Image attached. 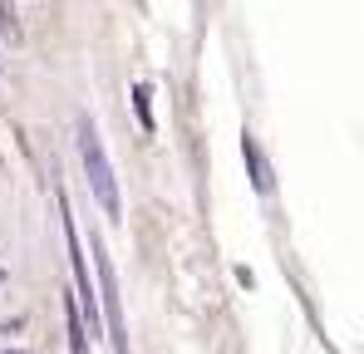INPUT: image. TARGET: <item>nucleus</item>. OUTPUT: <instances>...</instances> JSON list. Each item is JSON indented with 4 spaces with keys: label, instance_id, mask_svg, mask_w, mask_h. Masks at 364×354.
Listing matches in <instances>:
<instances>
[{
    "label": "nucleus",
    "instance_id": "nucleus-1",
    "mask_svg": "<svg viewBox=\"0 0 364 354\" xmlns=\"http://www.w3.org/2000/svg\"><path fill=\"white\" fill-rule=\"evenodd\" d=\"M79 158H84V173H89V187L99 197V207L109 212V222L123 217V202H119V177H114V163L104 153V138L94 128V118H79Z\"/></svg>",
    "mask_w": 364,
    "mask_h": 354
},
{
    "label": "nucleus",
    "instance_id": "nucleus-2",
    "mask_svg": "<svg viewBox=\"0 0 364 354\" xmlns=\"http://www.w3.org/2000/svg\"><path fill=\"white\" fill-rule=\"evenodd\" d=\"M89 246H94V266H99V295L94 300H104V325H109V340H114V354H128V325H123V305H119V281H114V261H109V251H104V241L99 236H89Z\"/></svg>",
    "mask_w": 364,
    "mask_h": 354
},
{
    "label": "nucleus",
    "instance_id": "nucleus-3",
    "mask_svg": "<svg viewBox=\"0 0 364 354\" xmlns=\"http://www.w3.org/2000/svg\"><path fill=\"white\" fill-rule=\"evenodd\" d=\"M242 158H246V168H251V182H256V192H271V163H266V153H261V143L251 138V133H242Z\"/></svg>",
    "mask_w": 364,
    "mask_h": 354
},
{
    "label": "nucleus",
    "instance_id": "nucleus-4",
    "mask_svg": "<svg viewBox=\"0 0 364 354\" xmlns=\"http://www.w3.org/2000/svg\"><path fill=\"white\" fill-rule=\"evenodd\" d=\"M64 325H69V354H89V340H84V320H79L74 300H64Z\"/></svg>",
    "mask_w": 364,
    "mask_h": 354
},
{
    "label": "nucleus",
    "instance_id": "nucleus-5",
    "mask_svg": "<svg viewBox=\"0 0 364 354\" xmlns=\"http://www.w3.org/2000/svg\"><path fill=\"white\" fill-rule=\"evenodd\" d=\"M133 109H138L143 133H153V128H158V123H153V104H148V84H138V89H133Z\"/></svg>",
    "mask_w": 364,
    "mask_h": 354
}]
</instances>
